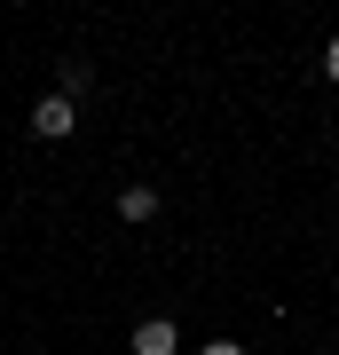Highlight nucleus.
I'll return each instance as SVG.
<instances>
[{
  "instance_id": "423d86ee",
  "label": "nucleus",
  "mask_w": 339,
  "mask_h": 355,
  "mask_svg": "<svg viewBox=\"0 0 339 355\" xmlns=\"http://www.w3.org/2000/svg\"><path fill=\"white\" fill-rule=\"evenodd\" d=\"M205 355H245V347H237V340H214V347H205Z\"/></svg>"
},
{
  "instance_id": "20e7f679",
  "label": "nucleus",
  "mask_w": 339,
  "mask_h": 355,
  "mask_svg": "<svg viewBox=\"0 0 339 355\" xmlns=\"http://www.w3.org/2000/svg\"><path fill=\"white\" fill-rule=\"evenodd\" d=\"M87 87H95V64H63V87H55L63 103H79V95H87Z\"/></svg>"
},
{
  "instance_id": "39448f33",
  "label": "nucleus",
  "mask_w": 339,
  "mask_h": 355,
  "mask_svg": "<svg viewBox=\"0 0 339 355\" xmlns=\"http://www.w3.org/2000/svg\"><path fill=\"white\" fill-rule=\"evenodd\" d=\"M315 71H324V79H339V40H331V48H324V64H315Z\"/></svg>"
},
{
  "instance_id": "f03ea898",
  "label": "nucleus",
  "mask_w": 339,
  "mask_h": 355,
  "mask_svg": "<svg viewBox=\"0 0 339 355\" xmlns=\"http://www.w3.org/2000/svg\"><path fill=\"white\" fill-rule=\"evenodd\" d=\"M174 347H182V331L166 324V316H142L134 324V355H174Z\"/></svg>"
},
{
  "instance_id": "7ed1b4c3",
  "label": "nucleus",
  "mask_w": 339,
  "mask_h": 355,
  "mask_svg": "<svg viewBox=\"0 0 339 355\" xmlns=\"http://www.w3.org/2000/svg\"><path fill=\"white\" fill-rule=\"evenodd\" d=\"M119 221H158V190H119Z\"/></svg>"
},
{
  "instance_id": "f257e3e1",
  "label": "nucleus",
  "mask_w": 339,
  "mask_h": 355,
  "mask_svg": "<svg viewBox=\"0 0 339 355\" xmlns=\"http://www.w3.org/2000/svg\"><path fill=\"white\" fill-rule=\"evenodd\" d=\"M71 127H79V103H63V95H48V103L32 111V135H40V142H63Z\"/></svg>"
}]
</instances>
